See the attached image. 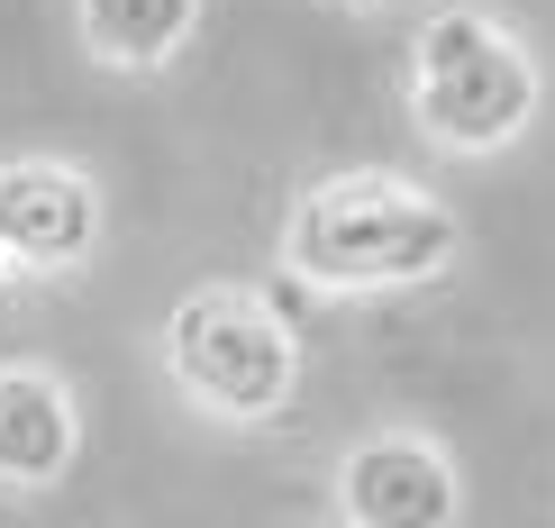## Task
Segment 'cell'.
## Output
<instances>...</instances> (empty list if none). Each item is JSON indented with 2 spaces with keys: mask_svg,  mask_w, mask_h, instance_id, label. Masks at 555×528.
I'll return each instance as SVG.
<instances>
[{
  "mask_svg": "<svg viewBox=\"0 0 555 528\" xmlns=\"http://www.w3.org/2000/svg\"><path fill=\"white\" fill-rule=\"evenodd\" d=\"M292 265L328 292H391L455 265V219L391 173H337L292 210Z\"/></svg>",
  "mask_w": 555,
  "mask_h": 528,
  "instance_id": "1",
  "label": "cell"
},
{
  "mask_svg": "<svg viewBox=\"0 0 555 528\" xmlns=\"http://www.w3.org/2000/svg\"><path fill=\"white\" fill-rule=\"evenodd\" d=\"M410 101H420L428 137L482 155V146H511V137L528 128V110H538V74H528V55L492 28V18L447 10V18H428V28H420Z\"/></svg>",
  "mask_w": 555,
  "mask_h": 528,
  "instance_id": "2",
  "label": "cell"
},
{
  "mask_svg": "<svg viewBox=\"0 0 555 528\" xmlns=\"http://www.w3.org/2000/svg\"><path fill=\"white\" fill-rule=\"evenodd\" d=\"M165 364L192 401H210L219 420H264L292 392V329L256 292H192L165 319Z\"/></svg>",
  "mask_w": 555,
  "mask_h": 528,
  "instance_id": "3",
  "label": "cell"
},
{
  "mask_svg": "<svg viewBox=\"0 0 555 528\" xmlns=\"http://www.w3.org/2000/svg\"><path fill=\"white\" fill-rule=\"evenodd\" d=\"M101 237V201L74 165H0V256L10 273H64Z\"/></svg>",
  "mask_w": 555,
  "mask_h": 528,
  "instance_id": "4",
  "label": "cell"
},
{
  "mask_svg": "<svg viewBox=\"0 0 555 528\" xmlns=\"http://www.w3.org/2000/svg\"><path fill=\"white\" fill-rule=\"evenodd\" d=\"M346 519L356 528H455V474L420 438H374L346 455Z\"/></svg>",
  "mask_w": 555,
  "mask_h": 528,
  "instance_id": "5",
  "label": "cell"
},
{
  "mask_svg": "<svg viewBox=\"0 0 555 528\" xmlns=\"http://www.w3.org/2000/svg\"><path fill=\"white\" fill-rule=\"evenodd\" d=\"M74 465V401L46 374H0V484H55Z\"/></svg>",
  "mask_w": 555,
  "mask_h": 528,
  "instance_id": "6",
  "label": "cell"
},
{
  "mask_svg": "<svg viewBox=\"0 0 555 528\" xmlns=\"http://www.w3.org/2000/svg\"><path fill=\"white\" fill-rule=\"evenodd\" d=\"M192 18H201V0H82V46L101 64H119V74H146L192 37Z\"/></svg>",
  "mask_w": 555,
  "mask_h": 528,
  "instance_id": "7",
  "label": "cell"
},
{
  "mask_svg": "<svg viewBox=\"0 0 555 528\" xmlns=\"http://www.w3.org/2000/svg\"><path fill=\"white\" fill-rule=\"evenodd\" d=\"M0 283H10V256H0Z\"/></svg>",
  "mask_w": 555,
  "mask_h": 528,
  "instance_id": "8",
  "label": "cell"
}]
</instances>
